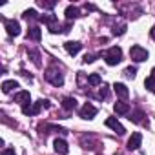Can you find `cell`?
<instances>
[{
  "label": "cell",
  "instance_id": "cell-20",
  "mask_svg": "<svg viewBox=\"0 0 155 155\" xmlns=\"http://www.w3.org/2000/svg\"><path fill=\"white\" fill-rule=\"evenodd\" d=\"M142 117H144V113H142L140 110H137V111H133V113H131L130 120H131V122H135V124H140V122H142Z\"/></svg>",
  "mask_w": 155,
  "mask_h": 155
},
{
  "label": "cell",
  "instance_id": "cell-8",
  "mask_svg": "<svg viewBox=\"0 0 155 155\" xmlns=\"http://www.w3.org/2000/svg\"><path fill=\"white\" fill-rule=\"evenodd\" d=\"M106 126H108V128H111L113 131H117L119 135H124V133H126L124 126H122V124H120L115 117H108V119H106Z\"/></svg>",
  "mask_w": 155,
  "mask_h": 155
},
{
  "label": "cell",
  "instance_id": "cell-31",
  "mask_svg": "<svg viewBox=\"0 0 155 155\" xmlns=\"http://www.w3.org/2000/svg\"><path fill=\"white\" fill-rule=\"evenodd\" d=\"M153 93H155V90H153Z\"/></svg>",
  "mask_w": 155,
  "mask_h": 155
},
{
  "label": "cell",
  "instance_id": "cell-22",
  "mask_svg": "<svg viewBox=\"0 0 155 155\" xmlns=\"http://www.w3.org/2000/svg\"><path fill=\"white\" fill-rule=\"evenodd\" d=\"M24 18L26 20H35V18H40V17H37L35 9H28V11H24Z\"/></svg>",
  "mask_w": 155,
  "mask_h": 155
},
{
  "label": "cell",
  "instance_id": "cell-30",
  "mask_svg": "<svg viewBox=\"0 0 155 155\" xmlns=\"http://www.w3.org/2000/svg\"><path fill=\"white\" fill-rule=\"evenodd\" d=\"M151 38H153V40H155V26H153V28H151Z\"/></svg>",
  "mask_w": 155,
  "mask_h": 155
},
{
  "label": "cell",
  "instance_id": "cell-9",
  "mask_svg": "<svg viewBox=\"0 0 155 155\" xmlns=\"http://www.w3.org/2000/svg\"><path fill=\"white\" fill-rule=\"evenodd\" d=\"M140 142H142V135L139 131L131 133V137L128 139V150H137L140 146Z\"/></svg>",
  "mask_w": 155,
  "mask_h": 155
},
{
  "label": "cell",
  "instance_id": "cell-10",
  "mask_svg": "<svg viewBox=\"0 0 155 155\" xmlns=\"http://www.w3.org/2000/svg\"><path fill=\"white\" fill-rule=\"evenodd\" d=\"M53 146H55V151H57L58 155H66V153L69 151V148H68V142H66L64 139H55Z\"/></svg>",
  "mask_w": 155,
  "mask_h": 155
},
{
  "label": "cell",
  "instance_id": "cell-29",
  "mask_svg": "<svg viewBox=\"0 0 155 155\" xmlns=\"http://www.w3.org/2000/svg\"><path fill=\"white\" fill-rule=\"evenodd\" d=\"M93 60H95L93 55H86V57H84V62H86V64H88V62H93Z\"/></svg>",
  "mask_w": 155,
  "mask_h": 155
},
{
  "label": "cell",
  "instance_id": "cell-12",
  "mask_svg": "<svg viewBox=\"0 0 155 155\" xmlns=\"http://www.w3.org/2000/svg\"><path fill=\"white\" fill-rule=\"evenodd\" d=\"M113 90H115V93H117L120 99H128V95H130L126 84H122V82H115V84H113Z\"/></svg>",
  "mask_w": 155,
  "mask_h": 155
},
{
  "label": "cell",
  "instance_id": "cell-26",
  "mask_svg": "<svg viewBox=\"0 0 155 155\" xmlns=\"http://www.w3.org/2000/svg\"><path fill=\"white\" fill-rule=\"evenodd\" d=\"M99 97H101V99H106V97H108V88H106V86H102V88H101Z\"/></svg>",
  "mask_w": 155,
  "mask_h": 155
},
{
  "label": "cell",
  "instance_id": "cell-5",
  "mask_svg": "<svg viewBox=\"0 0 155 155\" xmlns=\"http://www.w3.org/2000/svg\"><path fill=\"white\" fill-rule=\"evenodd\" d=\"M130 57L135 60V62H144L148 58V51L142 48V46H131L130 49Z\"/></svg>",
  "mask_w": 155,
  "mask_h": 155
},
{
  "label": "cell",
  "instance_id": "cell-21",
  "mask_svg": "<svg viewBox=\"0 0 155 155\" xmlns=\"http://www.w3.org/2000/svg\"><path fill=\"white\" fill-rule=\"evenodd\" d=\"M88 82H90L91 86H99V84H101V75H97V73H91V75L88 77Z\"/></svg>",
  "mask_w": 155,
  "mask_h": 155
},
{
  "label": "cell",
  "instance_id": "cell-18",
  "mask_svg": "<svg viewBox=\"0 0 155 155\" xmlns=\"http://www.w3.org/2000/svg\"><path fill=\"white\" fill-rule=\"evenodd\" d=\"M15 88H18V82H17V81H4V82H2V91H4V93H9V91H13Z\"/></svg>",
  "mask_w": 155,
  "mask_h": 155
},
{
  "label": "cell",
  "instance_id": "cell-15",
  "mask_svg": "<svg viewBox=\"0 0 155 155\" xmlns=\"http://www.w3.org/2000/svg\"><path fill=\"white\" fill-rule=\"evenodd\" d=\"M62 108H64L66 111H73V110L77 108V101H75L73 97H66V99L62 101Z\"/></svg>",
  "mask_w": 155,
  "mask_h": 155
},
{
  "label": "cell",
  "instance_id": "cell-2",
  "mask_svg": "<svg viewBox=\"0 0 155 155\" xmlns=\"http://www.w3.org/2000/svg\"><path fill=\"white\" fill-rule=\"evenodd\" d=\"M49 106V102L48 101H37L35 104H26V106H22V113L24 115H38L40 113V110L42 108H48Z\"/></svg>",
  "mask_w": 155,
  "mask_h": 155
},
{
  "label": "cell",
  "instance_id": "cell-6",
  "mask_svg": "<svg viewBox=\"0 0 155 155\" xmlns=\"http://www.w3.org/2000/svg\"><path fill=\"white\" fill-rule=\"evenodd\" d=\"M4 26H6V31H8L9 37H17V35H20V24H18L17 20L8 18V20H4Z\"/></svg>",
  "mask_w": 155,
  "mask_h": 155
},
{
  "label": "cell",
  "instance_id": "cell-19",
  "mask_svg": "<svg viewBox=\"0 0 155 155\" xmlns=\"http://www.w3.org/2000/svg\"><path fill=\"white\" fill-rule=\"evenodd\" d=\"M144 86H146L148 90H151V91L155 90V68L151 69V73H150V77H148V79L144 81Z\"/></svg>",
  "mask_w": 155,
  "mask_h": 155
},
{
  "label": "cell",
  "instance_id": "cell-25",
  "mask_svg": "<svg viewBox=\"0 0 155 155\" xmlns=\"http://www.w3.org/2000/svg\"><path fill=\"white\" fill-rule=\"evenodd\" d=\"M29 55L33 57V62H35L37 66H40V60H38V53H37V51H29Z\"/></svg>",
  "mask_w": 155,
  "mask_h": 155
},
{
  "label": "cell",
  "instance_id": "cell-1",
  "mask_svg": "<svg viewBox=\"0 0 155 155\" xmlns=\"http://www.w3.org/2000/svg\"><path fill=\"white\" fill-rule=\"evenodd\" d=\"M120 60H122V49H120L119 46L110 48L108 53H106V64H108V66H117Z\"/></svg>",
  "mask_w": 155,
  "mask_h": 155
},
{
  "label": "cell",
  "instance_id": "cell-17",
  "mask_svg": "<svg viewBox=\"0 0 155 155\" xmlns=\"http://www.w3.org/2000/svg\"><path fill=\"white\" fill-rule=\"evenodd\" d=\"M77 17H81V11L77 6H68L66 8V18L71 20V18H77Z\"/></svg>",
  "mask_w": 155,
  "mask_h": 155
},
{
  "label": "cell",
  "instance_id": "cell-4",
  "mask_svg": "<svg viewBox=\"0 0 155 155\" xmlns=\"http://www.w3.org/2000/svg\"><path fill=\"white\" fill-rule=\"evenodd\" d=\"M40 22H44V24L49 28L51 33H60V31H62V29H60V24H58V20H57L55 15H44V17H40Z\"/></svg>",
  "mask_w": 155,
  "mask_h": 155
},
{
  "label": "cell",
  "instance_id": "cell-3",
  "mask_svg": "<svg viewBox=\"0 0 155 155\" xmlns=\"http://www.w3.org/2000/svg\"><path fill=\"white\" fill-rule=\"evenodd\" d=\"M46 79H48L53 86H62V84H64V77H62V73H60L58 69H55V68H49V69L46 71Z\"/></svg>",
  "mask_w": 155,
  "mask_h": 155
},
{
  "label": "cell",
  "instance_id": "cell-23",
  "mask_svg": "<svg viewBox=\"0 0 155 155\" xmlns=\"http://www.w3.org/2000/svg\"><path fill=\"white\" fill-rule=\"evenodd\" d=\"M135 73H137V69H135V68H126V69H124V75L128 77V79H133Z\"/></svg>",
  "mask_w": 155,
  "mask_h": 155
},
{
  "label": "cell",
  "instance_id": "cell-24",
  "mask_svg": "<svg viewBox=\"0 0 155 155\" xmlns=\"http://www.w3.org/2000/svg\"><path fill=\"white\" fill-rule=\"evenodd\" d=\"M124 31H126V26H124V24H120L119 28H117V26L113 28V35H124Z\"/></svg>",
  "mask_w": 155,
  "mask_h": 155
},
{
  "label": "cell",
  "instance_id": "cell-11",
  "mask_svg": "<svg viewBox=\"0 0 155 155\" xmlns=\"http://www.w3.org/2000/svg\"><path fill=\"white\" fill-rule=\"evenodd\" d=\"M64 48H66V51H68L69 55H77V53L82 49V44H81V42H71V40H68V42L64 44Z\"/></svg>",
  "mask_w": 155,
  "mask_h": 155
},
{
  "label": "cell",
  "instance_id": "cell-27",
  "mask_svg": "<svg viewBox=\"0 0 155 155\" xmlns=\"http://www.w3.org/2000/svg\"><path fill=\"white\" fill-rule=\"evenodd\" d=\"M44 8H48V9H53L55 6H57V2H44V0H42V2H40Z\"/></svg>",
  "mask_w": 155,
  "mask_h": 155
},
{
  "label": "cell",
  "instance_id": "cell-14",
  "mask_svg": "<svg viewBox=\"0 0 155 155\" xmlns=\"http://www.w3.org/2000/svg\"><path fill=\"white\" fill-rule=\"evenodd\" d=\"M40 37H42V33H40V28L33 26V28H29V29H28V38H29V40H35V42H38V40H40Z\"/></svg>",
  "mask_w": 155,
  "mask_h": 155
},
{
  "label": "cell",
  "instance_id": "cell-7",
  "mask_svg": "<svg viewBox=\"0 0 155 155\" xmlns=\"http://www.w3.org/2000/svg\"><path fill=\"white\" fill-rule=\"evenodd\" d=\"M95 115H97V108H95L93 104L86 102V104L81 108V117H82V119H86V120H91Z\"/></svg>",
  "mask_w": 155,
  "mask_h": 155
},
{
  "label": "cell",
  "instance_id": "cell-16",
  "mask_svg": "<svg viewBox=\"0 0 155 155\" xmlns=\"http://www.w3.org/2000/svg\"><path fill=\"white\" fill-rule=\"evenodd\" d=\"M113 110H115V113H119V115H126V113L130 111V104H128V102H115Z\"/></svg>",
  "mask_w": 155,
  "mask_h": 155
},
{
  "label": "cell",
  "instance_id": "cell-13",
  "mask_svg": "<svg viewBox=\"0 0 155 155\" xmlns=\"http://www.w3.org/2000/svg\"><path fill=\"white\" fill-rule=\"evenodd\" d=\"M29 101H31L29 91H18V93H15V102H18V104H22V106H26V104H29Z\"/></svg>",
  "mask_w": 155,
  "mask_h": 155
},
{
  "label": "cell",
  "instance_id": "cell-28",
  "mask_svg": "<svg viewBox=\"0 0 155 155\" xmlns=\"http://www.w3.org/2000/svg\"><path fill=\"white\" fill-rule=\"evenodd\" d=\"M2 155H17V153H15V150H13V148H6V150L2 151Z\"/></svg>",
  "mask_w": 155,
  "mask_h": 155
}]
</instances>
